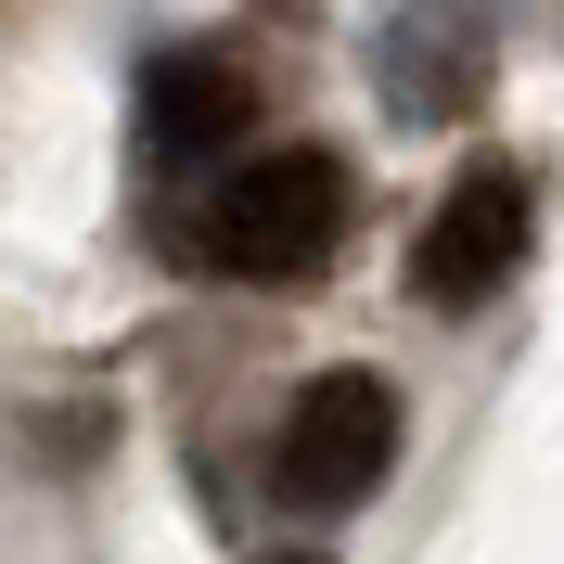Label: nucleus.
Segmentation results:
<instances>
[{
	"mask_svg": "<svg viewBox=\"0 0 564 564\" xmlns=\"http://www.w3.org/2000/svg\"><path fill=\"white\" fill-rule=\"evenodd\" d=\"M193 245L231 282H308L347 245V167L321 141H282V154H245L193 193Z\"/></svg>",
	"mask_w": 564,
	"mask_h": 564,
	"instance_id": "1",
	"label": "nucleus"
},
{
	"mask_svg": "<svg viewBox=\"0 0 564 564\" xmlns=\"http://www.w3.org/2000/svg\"><path fill=\"white\" fill-rule=\"evenodd\" d=\"M270 462H282V500H321V513H334V500H372L386 462H398V386L359 372V359L347 372H308Z\"/></svg>",
	"mask_w": 564,
	"mask_h": 564,
	"instance_id": "2",
	"label": "nucleus"
},
{
	"mask_svg": "<svg viewBox=\"0 0 564 564\" xmlns=\"http://www.w3.org/2000/svg\"><path fill=\"white\" fill-rule=\"evenodd\" d=\"M513 257H527V180L513 167H462L436 193V218H423V245H411V295L423 308H475Z\"/></svg>",
	"mask_w": 564,
	"mask_h": 564,
	"instance_id": "3",
	"label": "nucleus"
},
{
	"mask_svg": "<svg viewBox=\"0 0 564 564\" xmlns=\"http://www.w3.org/2000/svg\"><path fill=\"white\" fill-rule=\"evenodd\" d=\"M257 116V90L218 52H167V65L141 77V141H154V167H206V154H231Z\"/></svg>",
	"mask_w": 564,
	"mask_h": 564,
	"instance_id": "4",
	"label": "nucleus"
},
{
	"mask_svg": "<svg viewBox=\"0 0 564 564\" xmlns=\"http://www.w3.org/2000/svg\"><path fill=\"white\" fill-rule=\"evenodd\" d=\"M295 564H308V552H295Z\"/></svg>",
	"mask_w": 564,
	"mask_h": 564,
	"instance_id": "5",
	"label": "nucleus"
}]
</instances>
